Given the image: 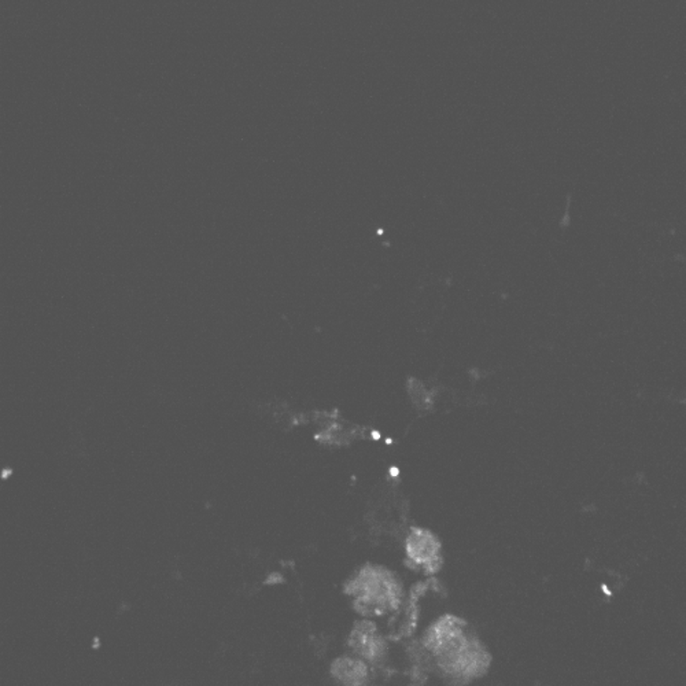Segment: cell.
I'll return each mask as SVG.
<instances>
[{
    "mask_svg": "<svg viewBox=\"0 0 686 686\" xmlns=\"http://www.w3.org/2000/svg\"><path fill=\"white\" fill-rule=\"evenodd\" d=\"M440 541L430 531L422 529H414L411 536L407 540V553L409 561H414L416 567L424 564L430 559L437 556L440 552Z\"/></svg>",
    "mask_w": 686,
    "mask_h": 686,
    "instance_id": "obj_4",
    "label": "cell"
},
{
    "mask_svg": "<svg viewBox=\"0 0 686 686\" xmlns=\"http://www.w3.org/2000/svg\"><path fill=\"white\" fill-rule=\"evenodd\" d=\"M463 624L464 622L459 617L447 615L432 625L423 637V645L437 657L438 665L457 655L470 642L463 633Z\"/></svg>",
    "mask_w": 686,
    "mask_h": 686,
    "instance_id": "obj_2",
    "label": "cell"
},
{
    "mask_svg": "<svg viewBox=\"0 0 686 686\" xmlns=\"http://www.w3.org/2000/svg\"><path fill=\"white\" fill-rule=\"evenodd\" d=\"M331 673L336 680L346 685H363L368 678L367 666L361 660L342 658L331 666Z\"/></svg>",
    "mask_w": 686,
    "mask_h": 686,
    "instance_id": "obj_5",
    "label": "cell"
},
{
    "mask_svg": "<svg viewBox=\"0 0 686 686\" xmlns=\"http://www.w3.org/2000/svg\"><path fill=\"white\" fill-rule=\"evenodd\" d=\"M423 567H424V571H426V573H437V571H440V567H442V559H440V554H437V556H434V558L430 559L429 561L423 564Z\"/></svg>",
    "mask_w": 686,
    "mask_h": 686,
    "instance_id": "obj_6",
    "label": "cell"
},
{
    "mask_svg": "<svg viewBox=\"0 0 686 686\" xmlns=\"http://www.w3.org/2000/svg\"><path fill=\"white\" fill-rule=\"evenodd\" d=\"M349 644L353 648L354 652L371 663L382 662L386 657V642L381 635L376 634L375 625L369 622L356 624L349 639Z\"/></svg>",
    "mask_w": 686,
    "mask_h": 686,
    "instance_id": "obj_3",
    "label": "cell"
},
{
    "mask_svg": "<svg viewBox=\"0 0 686 686\" xmlns=\"http://www.w3.org/2000/svg\"><path fill=\"white\" fill-rule=\"evenodd\" d=\"M345 591L356 599L354 609L363 615H383L401 602V585L382 567H364L356 578L348 582Z\"/></svg>",
    "mask_w": 686,
    "mask_h": 686,
    "instance_id": "obj_1",
    "label": "cell"
}]
</instances>
